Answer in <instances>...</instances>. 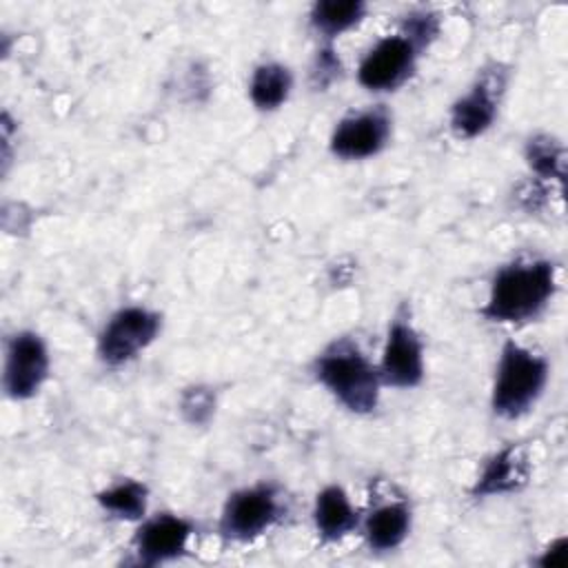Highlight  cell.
I'll return each instance as SVG.
<instances>
[{
    "label": "cell",
    "instance_id": "cell-3",
    "mask_svg": "<svg viewBox=\"0 0 568 568\" xmlns=\"http://www.w3.org/2000/svg\"><path fill=\"white\" fill-rule=\"evenodd\" d=\"M550 379V364L544 355L508 339L495 366L490 408L501 419H519L535 408Z\"/></svg>",
    "mask_w": 568,
    "mask_h": 568
},
{
    "label": "cell",
    "instance_id": "cell-8",
    "mask_svg": "<svg viewBox=\"0 0 568 568\" xmlns=\"http://www.w3.org/2000/svg\"><path fill=\"white\" fill-rule=\"evenodd\" d=\"M51 373L49 346L40 333L20 328L7 337L2 390L13 402H27L36 397L47 384Z\"/></svg>",
    "mask_w": 568,
    "mask_h": 568
},
{
    "label": "cell",
    "instance_id": "cell-17",
    "mask_svg": "<svg viewBox=\"0 0 568 568\" xmlns=\"http://www.w3.org/2000/svg\"><path fill=\"white\" fill-rule=\"evenodd\" d=\"M149 486L140 479L124 477L95 493V504L120 521H142L149 508Z\"/></svg>",
    "mask_w": 568,
    "mask_h": 568
},
{
    "label": "cell",
    "instance_id": "cell-15",
    "mask_svg": "<svg viewBox=\"0 0 568 568\" xmlns=\"http://www.w3.org/2000/svg\"><path fill=\"white\" fill-rule=\"evenodd\" d=\"M368 11L364 0H317L308 11V27L324 40L331 42L342 33L357 27Z\"/></svg>",
    "mask_w": 568,
    "mask_h": 568
},
{
    "label": "cell",
    "instance_id": "cell-5",
    "mask_svg": "<svg viewBox=\"0 0 568 568\" xmlns=\"http://www.w3.org/2000/svg\"><path fill=\"white\" fill-rule=\"evenodd\" d=\"M162 333V315L142 304L111 313L95 339V355L109 368H120L142 355Z\"/></svg>",
    "mask_w": 568,
    "mask_h": 568
},
{
    "label": "cell",
    "instance_id": "cell-14",
    "mask_svg": "<svg viewBox=\"0 0 568 568\" xmlns=\"http://www.w3.org/2000/svg\"><path fill=\"white\" fill-rule=\"evenodd\" d=\"M413 528V508L406 499H393L373 506L362 515L359 532L371 552L397 550Z\"/></svg>",
    "mask_w": 568,
    "mask_h": 568
},
{
    "label": "cell",
    "instance_id": "cell-19",
    "mask_svg": "<svg viewBox=\"0 0 568 568\" xmlns=\"http://www.w3.org/2000/svg\"><path fill=\"white\" fill-rule=\"evenodd\" d=\"M399 33L406 36L419 49V53H424L439 38L442 20L437 13H433L428 9H415L402 18Z\"/></svg>",
    "mask_w": 568,
    "mask_h": 568
},
{
    "label": "cell",
    "instance_id": "cell-7",
    "mask_svg": "<svg viewBox=\"0 0 568 568\" xmlns=\"http://www.w3.org/2000/svg\"><path fill=\"white\" fill-rule=\"evenodd\" d=\"M508 87V67L488 62L468 89L450 104L448 126L459 140L484 135L499 115V104Z\"/></svg>",
    "mask_w": 568,
    "mask_h": 568
},
{
    "label": "cell",
    "instance_id": "cell-6",
    "mask_svg": "<svg viewBox=\"0 0 568 568\" xmlns=\"http://www.w3.org/2000/svg\"><path fill=\"white\" fill-rule=\"evenodd\" d=\"M382 386L408 390L417 388L426 375L424 342L410 320V304L402 302L386 331L382 357L377 362Z\"/></svg>",
    "mask_w": 568,
    "mask_h": 568
},
{
    "label": "cell",
    "instance_id": "cell-13",
    "mask_svg": "<svg viewBox=\"0 0 568 568\" xmlns=\"http://www.w3.org/2000/svg\"><path fill=\"white\" fill-rule=\"evenodd\" d=\"M311 515L322 546L339 544L357 532L362 524V513L353 506L348 493L339 484H328L315 495Z\"/></svg>",
    "mask_w": 568,
    "mask_h": 568
},
{
    "label": "cell",
    "instance_id": "cell-9",
    "mask_svg": "<svg viewBox=\"0 0 568 568\" xmlns=\"http://www.w3.org/2000/svg\"><path fill=\"white\" fill-rule=\"evenodd\" d=\"M393 138V113L386 104H375L344 115L331 131L328 151L344 162L379 155Z\"/></svg>",
    "mask_w": 568,
    "mask_h": 568
},
{
    "label": "cell",
    "instance_id": "cell-12",
    "mask_svg": "<svg viewBox=\"0 0 568 568\" xmlns=\"http://www.w3.org/2000/svg\"><path fill=\"white\" fill-rule=\"evenodd\" d=\"M530 464L517 444H508L493 453L470 486L473 499H490L510 495L528 484Z\"/></svg>",
    "mask_w": 568,
    "mask_h": 568
},
{
    "label": "cell",
    "instance_id": "cell-2",
    "mask_svg": "<svg viewBox=\"0 0 568 568\" xmlns=\"http://www.w3.org/2000/svg\"><path fill=\"white\" fill-rule=\"evenodd\" d=\"M311 373L353 415H371L379 406L382 379L377 364L348 335L331 339L313 357Z\"/></svg>",
    "mask_w": 568,
    "mask_h": 568
},
{
    "label": "cell",
    "instance_id": "cell-22",
    "mask_svg": "<svg viewBox=\"0 0 568 568\" xmlns=\"http://www.w3.org/2000/svg\"><path fill=\"white\" fill-rule=\"evenodd\" d=\"M566 537H559L555 541H550V546L539 555V559L535 561L537 566H544V568H557L564 564V552H566Z\"/></svg>",
    "mask_w": 568,
    "mask_h": 568
},
{
    "label": "cell",
    "instance_id": "cell-10",
    "mask_svg": "<svg viewBox=\"0 0 568 568\" xmlns=\"http://www.w3.org/2000/svg\"><path fill=\"white\" fill-rule=\"evenodd\" d=\"M419 49L399 31L379 38L357 64V82L371 93H390L404 87L419 60Z\"/></svg>",
    "mask_w": 568,
    "mask_h": 568
},
{
    "label": "cell",
    "instance_id": "cell-4",
    "mask_svg": "<svg viewBox=\"0 0 568 568\" xmlns=\"http://www.w3.org/2000/svg\"><path fill=\"white\" fill-rule=\"evenodd\" d=\"M286 515L284 490L275 481H255L233 490L220 510L217 535L226 544H251Z\"/></svg>",
    "mask_w": 568,
    "mask_h": 568
},
{
    "label": "cell",
    "instance_id": "cell-16",
    "mask_svg": "<svg viewBox=\"0 0 568 568\" xmlns=\"http://www.w3.org/2000/svg\"><path fill=\"white\" fill-rule=\"evenodd\" d=\"M293 91V71L275 60L262 62L253 69L248 80V100L251 104L262 111L271 113L277 111Z\"/></svg>",
    "mask_w": 568,
    "mask_h": 568
},
{
    "label": "cell",
    "instance_id": "cell-18",
    "mask_svg": "<svg viewBox=\"0 0 568 568\" xmlns=\"http://www.w3.org/2000/svg\"><path fill=\"white\" fill-rule=\"evenodd\" d=\"M524 158L530 171L541 180L564 182V146L548 133H535L526 140Z\"/></svg>",
    "mask_w": 568,
    "mask_h": 568
},
{
    "label": "cell",
    "instance_id": "cell-21",
    "mask_svg": "<svg viewBox=\"0 0 568 568\" xmlns=\"http://www.w3.org/2000/svg\"><path fill=\"white\" fill-rule=\"evenodd\" d=\"M342 60L335 51V47L331 42H324V47H320L313 55V62H311V71H308V78H311V87L315 91H326L335 80L342 78Z\"/></svg>",
    "mask_w": 568,
    "mask_h": 568
},
{
    "label": "cell",
    "instance_id": "cell-20",
    "mask_svg": "<svg viewBox=\"0 0 568 568\" xmlns=\"http://www.w3.org/2000/svg\"><path fill=\"white\" fill-rule=\"evenodd\" d=\"M180 413L193 426H204L215 413V393L209 386H189L180 397Z\"/></svg>",
    "mask_w": 568,
    "mask_h": 568
},
{
    "label": "cell",
    "instance_id": "cell-11",
    "mask_svg": "<svg viewBox=\"0 0 568 568\" xmlns=\"http://www.w3.org/2000/svg\"><path fill=\"white\" fill-rule=\"evenodd\" d=\"M195 521L175 513H155L138 521L131 539L135 564L153 568L175 561L189 552Z\"/></svg>",
    "mask_w": 568,
    "mask_h": 568
},
{
    "label": "cell",
    "instance_id": "cell-1",
    "mask_svg": "<svg viewBox=\"0 0 568 568\" xmlns=\"http://www.w3.org/2000/svg\"><path fill=\"white\" fill-rule=\"evenodd\" d=\"M557 288L552 260L517 257L495 271L488 297L477 313L493 324H526L548 308Z\"/></svg>",
    "mask_w": 568,
    "mask_h": 568
}]
</instances>
